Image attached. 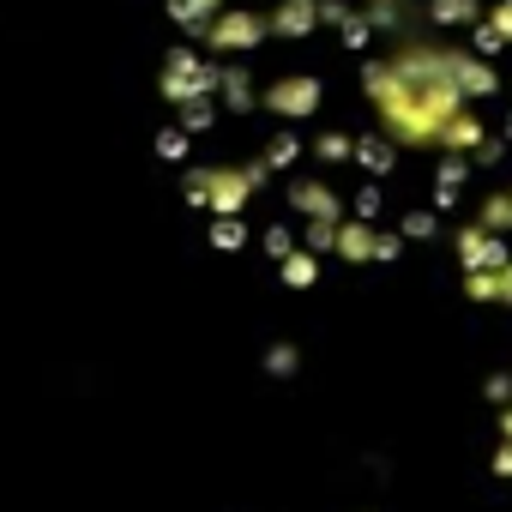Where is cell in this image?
Listing matches in <instances>:
<instances>
[{"label": "cell", "instance_id": "1", "mask_svg": "<svg viewBox=\"0 0 512 512\" xmlns=\"http://www.w3.org/2000/svg\"><path fill=\"white\" fill-rule=\"evenodd\" d=\"M488 91H500V73L482 67L464 49L410 43L392 61L368 67V97L380 109V127L398 145H416V151H470V145H482V127H476V115H464V103L488 97Z\"/></svg>", "mask_w": 512, "mask_h": 512}, {"label": "cell", "instance_id": "2", "mask_svg": "<svg viewBox=\"0 0 512 512\" xmlns=\"http://www.w3.org/2000/svg\"><path fill=\"white\" fill-rule=\"evenodd\" d=\"M278 115H314L320 109V79H284V85H272V97H266Z\"/></svg>", "mask_w": 512, "mask_h": 512}, {"label": "cell", "instance_id": "3", "mask_svg": "<svg viewBox=\"0 0 512 512\" xmlns=\"http://www.w3.org/2000/svg\"><path fill=\"white\" fill-rule=\"evenodd\" d=\"M314 0H284V7H278V19L266 25V31H290V37H302V31H314Z\"/></svg>", "mask_w": 512, "mask_h": 512}, {"label": "cell", "instance_id": "4", "mask_svg": "<svg viewBox=\"0 0 512 512\" xmlns=\"http://www.w3.org/2000/svg\"><path fill=\"white\" fill-rule=\"evenodd\" d=\"M470 19H482L476 0H434V25H470Z\"/></svg>", "mask_w": 512, "mask_h": 512}, {"label": "cell", "instance_id": "5", "mask_svg": "<svg viewBox=\"0 0 512 512\" xmlns=\"http://www.w3.org/2000/svg\"><path fill=\"white\" fill-rule=\"evenodd\" d=\"M482 25H488V31H494L500 43H512V0H500V7H494V13H488Z\"/></svg>", "mask_w": 512, "mask_h": 512}, {"label": "cell", "instance_id": "6", "mask_svg": "<svg viewBox=\"0 0 512 512\" xmlns=\"http://www.w3.org/2000/svg\"><path fill=\"white\" fill-rule=\"evenodd\" d=\"M284 278H290V284H314V260H308V253H290V260H284Z\"/></svg>", "mask_w": 512, "mask_h": 512}, {"label": "cell", "instance_id": "7", "mask_svg": "<svg viewBox=\"0 0 512 512\" xmlns=\"http://www.w3.org/2000/svg\"><path fill=\"white\" fill-rule=\"evenodd\" d=\"M362 163L380 175V169H392V151H380V145H362Z\"/></svg>", "mask_w": 512, "mask_h": 512}, {"label": "cell", "instance_id": "8", "mask_svg": "<svg viewBox=\"0 0 512 512\" xmlns=\"http://www.w3.org/2000/svg\"><path fill=\"white\" fill-rule=\"evenodd\" d=\"M320 157H350V139H320Z\"/></svg>", "mask_w": 512, "mask_h": 512}]
</instances>
